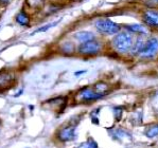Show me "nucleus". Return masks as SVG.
<instances>
[{"label":"nucleus","mask_w":158,"mask_h":148,"mask_svg":"<svg viewBox=\"0 0 158 148\" xmlns=\"http://www.w3.org/2000/svg\"><path fill=\"white\" fill-rule=\"evenodd\" d=\"M73 36H74L75 39L79 41L80 43L96 39V37H94V34L92 32H89V31H80V32L74 33Z\"/></svg>","instance_id":"9b49d317"},{"label":"nucleus","mask_w":158,"mask_h":148,"mask_svg":"<svg viewBox=\"0 0 158 148\" xmlns=\"http://www.w3.org/2000/svg\"><path fill=\"white\" fill-rule=\"evenodd\" d=\"M154 1H155V2H157V3H158V0H154Z\"/></svg>","instance_id":"5701e85b"},{"label":"nucleus","mask_w":158,"mask_h":148,"mask_svg":"<svg viewBox=\"0 0 158 148\" xmlns=\"http://www.w3.org/2000/svg\"><path fill=\"white\" fill-rule=\"evenodd\" d=\"M133 43L134 41L131 33L121 32L120 31L114 36L113 40H111V47L117 53L124 54V53H127L130 50H132Z\"/></svg>","instance_id":"f257e3e1"},{"label":"nucleus","mask_w":158,"mask_h":148,"mask_svg":"<svg viewBox=\"0 0 158 148\" xmlns=\"http://www.w3.org/2000/svg\"><path fill=\"white\" fill-rule=\"evenodd\" d=\"M23 93V89H20V90H19V91L15 94V98H18V96H20Z\"/></svg>","instance_id":"4be33fe9"},{"label":"nucleus","mask_w":158,"mask_h":148,"mask_svg":"<svg viewBox=\"0 0 158 148\" xmlns=\"http://www.w3.org/2000/svg\"><path fill=\"white\" fill-rule=\"evenodd\" d=\"M123 28L127 31L128 33H133L136 35H148V29L145 26L139 25V23H131V25H125Z\"/></svg>","instance_id":"1a4fd4ad"},{"label":"nucleus","mask_w":158,"mask_h":148,"mask_svg":"<svg viewBox=\"0 0 158 148\" xmlns=\"http://www.w3.org/2000/svg\"><path fill=\"white\" fill-rule=\"evenodd\" d=\"M16 22L21 26H28L30 25V17L25 11H20L15 17Z\"/></svg>","instance_id":"f8f14e48"},{"label":"nucleus","mask_w":158,"mask_h":148,"mask_svg":"<svg viewBox=\"0 0 158 148\" xmlns=\"http://www.w3.org/2000/svg\"><path fill=\"white\" fill-rule=\"evenodd\" d=\"M97 31L103 35H116L121 31V26L119 23L110 20L108 18H101L94 22Z\"/></svg>","instance_id":"f03ea898"},{"label":"nucleus","mask_w":158,"mask_h":148,"mask_svg":"<svg viewBox=\"0 0 158 148\" xmlns=\"http://www.w3.org/2000/svg\"><path fill=\"white\" fill-rule=\"evenodd\" d=\"M15 75L8 70H1L0 71V88L8 89L11 88L15 82Z\"/></svg>","instance_id":"6e6552de"},{"label":"nucleus","mask_w":158,"mask_h":148,"mask_svg":"<svg viewBox=\"0 0 158 148\" xmlns=\"http://www.w3.org/2000/svg\"><path fill=\"white\" fill-rule=\"evenodd\" d=\"M109 135L116 141H121L124 140L125 138L127 139H132V135L128 131H126L124 129H121V128H115V129H108Z\"/></svg>","instance_id":"9d476101"},{"label":"nucleus","mask_w":158,"mask_h":148,"mask_svg":"<svg viewBox=\"0 0 158 148\" xmlns=\"http://www.w3.org/2000/svg\"><path fill=\"white\" fill-rule=\"evenodd\" d=\"M10 1H11V0H0V4H1V6H6Z\"/></svg>","instance_id":"412c9836"},{"label":"nucleus","mask_w":158,"mask_h":148,"mask_svg":"<svg viewBox=\"0 0 158 148\" xmlns=\"http://www.w3.org/2000/svg\"><path fill=\"white\" fill-rule=\"evenodd\" d=\"M84 73H86V70H81V71L74 72V75H75V76H80V75H82V74H84Z\"/></svg>","instance_id":"aec40b11"},{"label":"nucleus","mask_w":158,"mask_h":148,"mask_svg":"<svg viewBox=\"0 0 158 148\" xmlns=\"http://www.w3.org/2000/svg\"><path fill=\"white\" fill-rule=\"evenodd\" d=\"M141 19L144 26L149 28L158 29V10L148 9L144 10L141 14Z\"/></svg>","instance_id":"423d86ee"},{"label":"nucleus","mask_w":158,"mask_h":148,"mask_svg":"<svg viewBox=\"0 0 158 148\" xmlns=\"http://www.w3.org/2000/svg\"><path fill=\"white\" fill-rule=\"evenodd\" d=\"M100 51H101V43L99 41H97L96 39L80 43L79 48H77L79 54L83 55V56H94V55L99 54Z\"/></svg>","instance_id":"20e7f679"},{"label":"nucleus","mask_w":158,"mask_h":148,"mask_svg":"<svg viewBox=\"0 0 158 148\" xmlns=\"http://www.w3.org/2000/svg\"><path fill=\"white\" fill-rule=\"evenodd\" d=\"M79 148H98V144L94 139H88L86 142H84L83 144H81V146Z\"/></svg>","instance_id":"a211bd4d"},{"label":"nucleus","mask_w":158,"mask_h":148,"mask_svg":"<svg viewBox=\"0 0 158 148\" xmlns=\"http://www.w3.org/2000/svg\"><path fill=\"white\" fill-rule=\"evenodd\" d=\"M144 135L149 139H153V138L158 137V124H154L151 125L147 129L144 130Z\"/></svg>","instance_id":"ddd939ff"},{"label":"nucleus","mask_w":158,"mask_h":148,"mask_svg":"<svg viewBox=\"0 0 158 148\" xmlns=\"http://www.w3.org/2000/svg\"><path fill=\"white\" fill-rule=\"evenodd\" d=\"M62 51L64 53H67V54L73 53L74 52V46H73V43H72V42H65V43H63Z\"/></svg>","instance_id":"6ab92c4d"},{"label":"nucleus","mask_w":158,"mask_h":148,"mask_svg":"<svg viewBox=\"0 0 158 148\" xmlns=\"http://www.w3.org/2000/svg\"><path fill=\"white\" fill-rule=\"evenodd\" d=\"M142 114H143L142 110H138L133 113V116H132V118H131V122H132L133 125H141L143 122Z\"/></svg>","instance_id":"2eb2a0df"},{"label":"nucleus","mask_w":158,"mask_h":148,"mask_svg":"<svg viewBox=\"0 0 158 148\" xmlns=\"http://www.w3.org/2000/svg\"><path fill=\"white\" fill-rule=\"evenodd\" d=\"M75 126H65L60 128L56 133L57 139L60 142H71L75 139Z\"/></svg>","instance_id":"0eeeda50"},{"label":"nucleus","mask_w":158,"mask_h":148,"mask_svg":"<svg viewBox=\"0 0 158 148\" xmlns=\"http://www.w3.org/2000/svg\"><path fill=\"white\" fill-rule=\"evenodd\" d=\"M103 96H105V94L100 93L94 88H90V87H85V88L81 89L77 94V98H79V101L84 102V103L98 101V99L102 98Z\"/></svg>","instance_id":"39448f33"},{"label":"nucleus","mask_w":158,"mask_h":148,"mask_svg":"<svg viewBox=\"0 0 158 148\" xmlns=\"http://www.w3.org/2000/svg\"><path fill=\"white\" fill-rule=\"evenodd\" d=\"M94 88L96 89L98 92L103 93V94H105V95H106L107 90H108V85L106 84V82H97V84L94 85Z\"/></svg>","instance_id":"dca6fc26"},{"label":"nucleus","mask_w":158,"mask_h":148,"mask_svg":"<svg viewBox=\"0 0 158 148\" xmlns=\"http://www.w3.org/2000/svg\"><path fill=\"white\" fill-rule=\"evenodd\" d=\"M60 20H62V18H60L58 20L56 21H53V22H50V23H47V25H45V26H40V28H38L37 30H35L34 32L31 34V35H34V34H36V33H44V32H47L48 30H50V29H52L53 26H56L58 23L60 22Z\"/></svg>","instance_id":"4468645a"},{"label":"nucleus","mask_w":158,"mask_h":148,"mask_svg":"<svg viewBox=\"0 0 158 148\" xmlns=\"http://www.w3.org/2000/svg\"><path fill=\"white\" fill-rule=\"evenodd\" d=\"M158 53V36H151L145 39L141 50L138 53V56L148 59L154 57Z\"/></svg>","instance_id":"7ed1b4c3"},{"label":"nucleus","mask_w":158,"mask_h":148,"mask_svg":"<svg viewBox=\"0 0 158 148\" xmlns=\"http://www.w3.org/2000/svg\"><path fill=\"white\" fill-rule=\"evenodd\" d=\"M113 112H114V118H115V120L117 122H119V121L122 118L123 107H121V106H116V107H114L113 109Z\"/></svg>","instance_id":"f3484780"}]
</instances>
